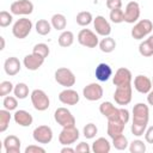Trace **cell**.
Listing matches in <instances>:
<instances>
[{
  "instance_id": "1",
  "label": "cell",
  "mask_w": 153,
  "mask_h": 153,
  "mask_svg": "<svg viewBox=\"0 0 153 153\" xmlns=\"http://www.w3.org/2000/svg\"><path fill=\"white\" fill-rule=\"evenodd\" d=\"M55 80L61 86L69 88V87L74 86V84H75V75L71 69H68L66 67H61L55 71Z\"/></svg>"
},
{
  "instance_id": "2",
  "label": "cell",
  "mask_w": 153,
  "mask_h": 153,
  "mask_svg": "<svg viewBox=\"0 0 153 153\" xmlns=\"http://www.w3.org/2000/svg\"><path fill=\"white\" fill-rule=\"evenodd\" d=\"M31 29H32L31 20L27 19V18H20V19H18L13 24L12 33H13V36L16 38L23 39V38H25V37L29 36V33L31 32Z\"/></svg>"
},
{
  "instance_id": "3",
  "label": "cell",
  "mask_w": 153,
  "mask_h": 153,
  "mask_svg": "<svg viewBox=\"0 0 153 153\" xmlns=\"http://www.w3.org/2000/svg\"><path fill=\"white\" fill-rule=\"evenodd\" d=\"M31 103L33 105V108L37 111H44L49 108L50 105V100L48 94L43 91V90H33L31 92Z\"/></svg>"
},
{
  "instance_id": "4",
  "label": "cell",
  "mask_w": 153,
  "mask_h": 153,
  "mask_svg": "<svg viewBox=\"0 0 153 153\" xmlns=\"http://www.w3.org/2000/svg\"><path fill=\"white\" fill-rule=\"evenodd\" d=\"M149 120V109L145 103H137L133 108V123L147 126Z\"/></svg>"
},
{
  "instance_id": "5",
  "label": "cell",
  "mask_w": 153,
  "mask_h": 153,
  "mask_svg": "<svg viewBox=\"0 0 153 153\" xmlns=\"http://www.w3.org/2000/svg\"><path fill=\"white\" fill-rule=\"evenodd\" d=\"M152 30H153L152 22L149 19H141L140 22H137L134 25V27L131 29L130 35L134 39H142L143 37L149 35Z\"/></svg>"
},
{
  "instance_id": "6",
  "label": "cell",
  "mask_w": 153,
  "mask_h": 153,
  "mask_svg": "<svg viewBox=\"0 0 153 153\" xmlns=\"http://www.w3.org/2000/svg\"><path fill=\"white\" fill-rule=\"evenodd\" d=\"M54 118L61 127H72L75 126V117L67 108H57L54 112Z\"/></svg>"
},
{
  "instance_id": "7",
  "label": "cell",
  "mask_w": 153,
  "mask_h": 153,
  "mask_svg": "<svg viewBox=\"0 0 153 153\" xmlns=\"http://www.w3.org/2000/svg\"><path fill=\"white\" fill-rule=\"evenodd\" d=\"M78 42L86 48H96L99 44L98 36L90 29H82L78 33Z\"/></svg>"
},
{
  "instance_id": "8",
  "label": "cell",
  "mask_w": 153,
  "mask_h": 153,
  "mask_svg": "<svg viewBox=\"0 0 153 153\" xmlns=\"http://www.w3.org/2000/svg\"><path fill=\"white\" fill-rule=\"evenodd\" d=\"M131 85H123V86H117L114 93V99L118 105H127L131 100Z\"/></svg>"
},
{
  "instance_id": "9",
  "label": "cell",
  "mask_w": 153,
  "mask_h": 153,
  "mask_svg": "<svg viewBox=\"0 0 153 153\" xmlns=\"http://www.w3.org/2000/svg\"><path fill=\"white\" fill-rule=\"evenodd\" d=\"M79 139V130L75 128V126L72 127H63L59 135V142L63 146H69Z\"/></svg>"
},
{
  "instance_id": "10",
  "label": "cell",
  "mask_w": 153,
  "mask_h": 153,
  "mask_svg": "<svg viewBox=\"0 0 153 153\" xmlns=\"http://www.w3.org/2000/svg\"><path fill=\"white\" fill-rule=\"evenodd\" d=\"M10 11L16 16H27L33 11V4L30 0H17L11 4Z\"/></svg>"
},
{
  "instance_id": "11",
  "label": "cell",
  "mask_w": 153,
  "mask_h": 153,
  "mask_svg": "<svg viewBox=\"0 0 153 153\" xmlns=\"http://www.w3.org/2000/svg\"><path fill=\"white\" fill-rule=\"evenodd\" d=\"M32 136L36 142L45 145L53 140V130L49 126H38L33 129Z\"/></svg>"
},
{
  "instance_id": "12",
  "label": "cell",
  "mask_w": 153,
  "mask_h": 153,
  "mask_svg": "<svg viewBox=\"0 0 153 153\" xmlns=\"http://www.w3.org/2000/svg\"><path fill=\"white\" fill-rule=\"evenodd\" d=\"M82 96L90 102L99 100L103 97V87L97 82H91L84 87Z\"/></svg>"
},
{
  "instance_id": "13",
  "label": "cell",
  "mask_w": 153,
  "mask_h": 153,
  "mask_svg": "<svg viewBox=\"0 0 153 153\" xmlns=\"http://www.w3.org/2000/svg\"><path fill=\"white\" fill-rule=\"evenodd\" d=\"M131 79H133V75H131V72L128 69V68H124V67H121L116 71L115 75L112 76V82L114 85L117 87V86H123V85H129L131 84Z\"/></svg>"
},
{
  "instance_id": "14",
  "label": "cell",
  "mask_w": 153,
  "mask_h": 153,
  "mask_svg": "<svg viewBox=\"0 0 153 153\" xmlns=\"http://www.w3.org/2000/svg\"><path fill=\"white\" fill-rule=\"evenodd\" d=\"M124 127H126V123L120 118V116L114 117V118H109L108 120V128H106L108 135L111 139H114L115 136L123 134Z\"/></svg>"
},
{
  "instance_id": "15",
  "label": "cell",
  "mask_w": 153,
  "mask_h": 153,
  "mask_svg": "<svg viewBox=\"0 0 153 153\" xmlns=\"http://www.w3.org/2000/svg\"><path fill=\"white\" fill-rule=\"evenodd\" d=\"M140 18V6L136 1H130L126 6L124 11V22L128 24L135 23Z\"/></svg>"
},
{
  "instance_id": "16",
  "label": "cell",
  "mask_w": 153,
  "mask_h": 153,
  "mask_svg": "<svg viewBox=\"0 0 153 153\" xmlns=\"http://www.w3.org/2000/svg\"><path fill=\"white\" fill-rule=\"evenodd\" d=\"M93 26H94L97 35H99V36L106 37L111 33V26H110L109 22L103 16H97L93 19Z\"/></svg>"
},
{
  "instance_id": "17",
  "label": "cell",
  "mask_w": 153,
  "mask_h": 153,
  "mask_svg": "<svg viewBox=\"0 0 153 153\" xmlns=\"http://www.w3.org/2000/svg\"><path fill=\"white\" fill-rule=\"evenodd\" d=\"M134 87H135V90L137 91V92H140V93H142V94H146V93H148L151 90H152V80L148 78V76H146V75H142V74H140V75H136L135 76V79H134Z\"/></svg>"
},
{
  "instance_id": "18",
  "label": "cell",
  "mask_w": 153,
  "mask_h": 153,
  "mask_svg": "<svg viewBox=\"0 0 153 153\" xmlns=\"http://www.w3.org/2000/svg\"><path fill=\"white\" fill-rule=\"evenodd\" d=\"M79 99L80 97L78 92L72 88H66L59 93V100L66 105H75L76 103H79Z\"/></svg>"
},
{
  "instance_id": "19",
  "label": "cell",
  "mask_w": 153,
  "mask_h": 153,
  "mask_svg": "<svg viewBox=\"0 0 153 153\" xmlns=\"http://www.w3.org/2000/svg\"><path fill=\"white\" fill-rule=\"evenodd\" d=\"M44 60H45V59H43L42 56H39V55L32 53V54H29V55H26V56L24 57L23 63H24V66L26 67V69H29V71H37V69L43 65Z\"/></svg>"
},
{
  "instance_id": "20",
  "label": "cell",
  "mask_w": 153,
  "mask_h": 153,
  "mask_svg": "<svg viewBox=\"0 0 153 153\" xmlns=\"http://www.w3.org/2000/svg\"><path fill=\"white\" fill-rule=\"evenodd\" d=\"M20 145V140L16 135H7L4 140V148L6 153H19Z\"/></svg>"
},
{
  "instance_id": "21",
  "label": "cell",
  "mask_w": 153,
  "mask_h": 153,
  "mask_svg": "<svg viewBox=\"0 0 153 153\" xmlns=\"http://www.w3.org/2000/svg\"><path fill=\"white\" fill-rule=\"evenodd\" d=\"M20 68H22L20 67V61L17 57H14V56H11V57L6 59V61L4 63L5 73L7 75H10V76H13V75L18 74L19 71H20Z\"/></svg>"
},
{
  "instance_id": "22",
  "label": "cell",
  "mask_w": 153,
  "mask_h": 153,
  "mask_svg": "<svg viewBox=\"0 0 153 153\" xmlns=\"http://www.w3.org/2000/svg\"><path fill=\"white\" fill-rule=\"evenodd\" d=\"M13 118H14V122L20 127H30L33 121L32 115L26 110H17L13 115Z\"/></svg>"
},
{
  "instance_id": "23",
  "label": "cell",
  "mask_w": 153,
  "mask_h": 153,
  "mask_svg": "<svg viewBox=\"0 0 153 153\" xmlns=\"http://www.w3.org/2000/svg\"><path fill=\"white\" fill-rule=\"evenodd\" d=\"M94 75L99 81H108L112 75V68L108 63H99L94 69Z\"/></svg>"
},
{
  "instance_id": "24",
  "label": "cell",
  "mask_w": 153,
  "mask_h": 153,
  "mask_svg": "<svg viewBox=\"0 0 153 153\" xmlns=\"http://www.w3.org/2000/svg\"><path fill=\"white\" fill-rule=\"evenodd\" d=\"M99 111H100V114H102L104 117H106L108 120L118 116V108H116V106H115L112 103H110V102H103V103L99 105Z\"/></svg>"
},
{
  "instance_id": "25",
  "label": "cell",
  "mask_w": 153,
  "mask_h": 153,
  "mask_svg": "<svg viewBox=\"0 0 153 153\" xmlns=\"http://www.w3.org/2000/svg\"><path fill=\"white\" fill-rule=\"evenodd\" d=\"M91 149L93 153H109L111 149V145L105 137H98L92 143Z\"/></svg>"
},
{
  "instance_id": "26",
  "label": "cell",
  "mask_w": 153,
  "mask_h": 153,
  "mask_svg": "<svg viewBox=\"0 0 153 153\" xmlns=\"http://www.w3.org/2000/svg\"><path fill=\"white\" fill-rule=\"evenodd\" d=\"M51 26L55 29V30H59V31H62L66 29V25H67V19L63 14L61 13H56L51 17Z\"/></svg>"
},
{
  "instance_id": "27",
  "label": "cell",
  "mask_w": 153,
  "mask_h": 153,
  "mask_svg": "<svg viewBox=\"0 0 153 153\" xmlns=\"http://www.w3.org/2000/svg\"><path fill=\"white\" fill-rule=\"evenodd\" d=\"M99 48H100V50L103 53H106V54L112 53L115 50V48H116V42H115V39L112 37L106 36L99 42Z\"/></svg>"
},
{
  "instance_id": "28",
  "label": "cell",
  "mask_w": 153,
  "mask_h": 153,
  "mask_svg": "<svg viewBox=\"0 0 153 153\" xmlns=\"http://www.w3.org/2000/svg\"><path fill=\"white\" fill-rule=\"evenodd\" d=\"M74 42V35L72 31H63L60 36H59V45L60 47H63V48H67V47H71Z\"/></svg>"
},
{
  "instance_id": "29",
  "label": "cell",
  "mask_w": 153,
  "mask_h": 153,
  "mask_svg": "<svg viewBox=\"0 0 153 153\" xmlns=\"http://www.w3.org/2000/svg\"><path fill=\"white\" fill-rule=\"evenodd\" d=\"M35 27H36V32H37L38 35L45 36V35H48V33L50 32V30H51V23H49V22L45 20V19H39V20H37Z\"/></svg>"
},
{
  "instance_id": "30",
  "label": "cell",
  "mask_w": 153,
  "mask_h": 153,
  "mask_svg": "<svg viewBox=\"0 0 153 153\" xmlns=\"http://www.w3.org/2000/svg\"><path fill=\"white\" fill-rule=\"evenodd\" d=\"M13 93L18 99H25L29 96V86L25 82H18L13 88Z\"/></svg>"
},
{
  "instance_id": "31",
  "label": "cell",
  "mask_w": 153,
  "mask_h": 153,
  "mask_svg": "<svg viewBox=\"0 0 153 153\" xmlns=\"http://www.w3.org/2000/svg\"><path fill=\"white\" fill-rule=\"evenodd\" d=\"M75 20H76V24H78V25H80V26H87V25L91 24V22L93 20V17H92V14H91L90 12H87V11H81V12H79V13L76 14Z\"/></svg>"
},
{
  "instance_id": "32",
  "label": "cell",
  "mask_w": 153,
  "mask_h": 153,
  "mask_svg": "<svg viewBox=\"0 0 153 153\" xmlns=\"http://www.w3.org/2000/svg\"><path fill=\"white\" fill-rule=\"evenodd\" d=\"M112 146L118 151H124V149L128 148L129 143H128L127 137L123 134H120V135H117L112 139Z\"/></svg>"
},
{
  "instance_id": "33",
  "label": "cell",
  "mask_w": 153,
  "mask_h": 153,
  "mask_svg": "<svg viewBox=\"0 0 153 153\" xmlns=\"http://www.w3.org/2000/svg\"><path fill=\"white\" fill-rule=\"evenodd\" d=\"M10 121H11L10 110H6V109L0 110V131H1V133L6 131V129L8 128Z\"/></svg>"
},
{
  "instance_id": "34",
  "label": "cell",
  "mask_w": 153,
  "mask_h": 153,
  "mask_svg": "<svg viewBox=\"0 0 153 153\" xmlns=\"http://www.w3.org/2000/svg\"><path fill=\"white\" fill-rule=\"evenodd\" d=\"M129 152L130 153H145L146 152V145L141 140H134L129 145Z\"/></svg>"
},
{
  "instance_id": "35",
  "label": "cell",
  "mask_w": 153,
  "mask_h": 153,
  "mask_svg": "<svg viewBox=\"0 0 153 153\" xmlns=\"http://www.w3.org/2000/svg\"><path fill=\"white\" fill-rule=\"evenodd\" d=\"M32 53H33V54H37V55H39V56H42L43 59H45V57H48L50 50H49V47H48L45 43H38V44H36V45L33 47Z\"/></svg>"
},
{
  "instance_id": "36",
  "label": "cell",
  "mask_w": 153,
  "mask_h": 153,
  "mask_svg": "<svg viewBox=\"0 0 153 153\" xmlns=\"http://www.w3.org/2000/svg\"><path fill=\"white\" fill-rule=\"evenodd\" d=\"M110 20L115 24H120L122 22H124V12L121 8H116V10H111L110 11Z\"/></svg>"
},
{
  "instance_id": "37",
  "label": "cell",
  "mask_w": 153,
  "mask_h": 153,
  "mask_svg": "<svg viewBox=\"0 0 153 153\" xmlns=\"http://www.w3.org/2000/svg\"><path fill=\"white\" fill-rule=\"evenodd\" d=\"M17 97H12V96H6L4 98V102H2V105L6 110H16L17 106H18V102H17Z\"/></svg>"
},
{
  "instance_id": "38",
  "label": "cell",
  "mask_w": 153,
  "mask_h": 153,
  "mask_svg": "<svg viewBox=\"0 0 153 153\" xmlns=\"http://www.w3.org/2000/svg\"><path fill=\"white\" fill-rule=\"evenodd\" d=\"M97 133H98V129L94 123H87L82 129V134L86 139H93L97 135Z\"/></svg>"
},
{
  "instance_id": "39",
  "label": "cell",
  "mask_w": 153,
  "mask_h": 153,
  "mask_svg": "<svg viewBox=\"0 0 153 153\" xmlns=\"http://www.w3.org/2000/svg\"><path fill=\"white\" fill-rule=\"evenodd\" d=\"M139 53L142 56H145V57L153 56V48L149 45V43L147 42V39L140 43V45H139Z\"/></svg>"
},
{
  "instance_id": "40",
  "label": "cell",
  "mask_w": 153,
  "mask_h": 153,
  "mask_svg": "<svg viewBox=\"0 0 153 153\" xmlns=\"http://www.w3.org/2000/svg\"><path fill=\"white\" fill-rule=\"evenodd\" d=\"M13 84L8 80H5V81H1L0 82V96L1 97H6L7 94H10L12 91H13Z\"/></svg>"
},
{
  "instance_id": "41",
  "label": "cell",
  "mask_w": 153,
  "mask_h": 153,
  "mask_svg": "<svg viewBox=\"0 0 153 153\" xmlns=\"http://www.w3.org/2000/svg\"><path fill=\"white\" fill-rule=\"evenodd\" d=\"M13 20V17L10 12L7 11H1L0 12V26L1 27H7Z\"/></svg>"
},
{
  "instance_id": "42",
  "label": "cell",
  "mask_w": 153,
  "mask_h": 153,
  "mask_svg": "<svg viewBox=\"0 0 153 153\" xmlns=\"http://www.w3.org/2000/svg\"><path fill=\"white\" fill-rule=\"evenodd\" d=\"M146 128H147V126H143V124H134V123H133L130 130H131V134H133V135H135V136H141V135L145 134Z\"/></svg>"
},
{
  "instance_id": "43",
  "label": "cell",
  "mask_w": 153,
  "mask_h": 153,
  "mask_svg": "<svg viewBox=\"0 0 153 153\" xmlns=\"http://www.w3.org/2000/svg\"><path fill=\"white\" fill-rule=\"evenodd\" d=\"M25 153H45V149L38 145H30L25 148Z\"/></svg>"
},
{
  "instance_id": "44",
  "label": "cell",
  "mask_w": 153,
  "mask_h": 153,
  "mask_svg": "<svg viewBox=\"0 0 153 153\" xmlns=\"http://www.w3.org/2000/svg\"><path fill=\"white\" fill-rule=\"evenodd\" d=\"M106 7L111 10L121 8L122 7V0H106Z\"/></svg>"
},
{
  "instance_id": "45",
  "label": "cell",
  "mask_w": 153,
  "mask_h": 153,
  "mask_svg": "<svg viewBox=\"0 0 153 153\" xmlns=\"http://www.w3.org/2000/svg\"><path fill=\"white\" fill-rule=\"evenodd\" d=\"M118 116H120V118L127 124L128 123V121H129V111L127 110V109H124V108H120L118 109Z\"/></svg>"
},
{
  "instance_id": "46",
  "label": "cell",
  "mask_w": 153,
  "mask_h": 153,
  "mask_svg": "<svg viewBox=\"0 0 153 153\" xmlns=\"http://www.w3.org/2000/svg\"><path fill=\"white\" fill-rule=\"evenodd\" d=\"M90 151H91V148H90L88 143H86V142H80L75 147V152H78V153H88Z\"/></svg>"
},
{
  "instance_id": "47",
  "label": "cell",
  "mask_w": 153,
  "mask_h": 153,
  "mask_svg": "<svg viewBox=\"0 0 153 153\" xmlns=\"http://www.w3.org/2000/svg\"><path fill=\"white\" fill-rule=\"evenodd\" d=\"M145 140L148 143H153V127H149L146 131H145Z\"/></svg>"
},
{
  "instance_id": "48",
  "label": "cell",
  "mask_w": 153,
  "mask_h": 153,
  "mask_svg": "<svg viewBox=\"0 0 153 153\" xmlns=\"http://www.w3.org/2000/svg\"><path fill=\"white\" fill-rule=\"evenodd\" d=\"M75 152V148H71L68 146H65L62 149H61V153H74Z\"/></svg>"
},
{
  "instance_id": "49",
  "label": "cell",
  "mask_w": 153,
  "mask_h": 153,
  "mask_svg": "<svg viewBox=\"0 0 153 153\" xmlns=\"http://www.w3.org/2000/svg\"><path fill=\"white\" fill-rule=\"evenodd\" d=\"M147 94H148V96H147V103H148L149 105H152V106H153V91L151 90Z\"/></svg>"
},
{
  "instance_id": "50",
  "label": "cell",
  "mask_w": 153,
  "mask_h": 153,
  "mask_svg": "<svg viewBox=\"0 0 153 153\" xmlns=\"http://www.w3.org/2000/svg\"><path fill=\"white\" fill-rule=\"evenodd\" d=\"M0 41H1V47H0V50H4V48H5V39H4V37H2V36L0 37Z\"/></svg>"
},
{
  "instance_id": "51",
  "label": "cell",
  "mask_w": 153,
  "mask_h": 153,
  "mask_svg": "<svg viewBox=\"0 0 153 153\" xmlns=\"http://www.w3.org/2000/svg\"><path fill=\"white\" fill-rule=\"evenodd\" d=\"M147 42H148V43H149V45L153 48V35H152V36H149V37L147 38Z\"/></svg>"
},
{
  "instance_id": "52",
  "label": "cell",
  "mask_w": 153,
  "mask_h": 153,
  "mask_svg": "<svg viewBox=\"0 0 153 153\" xmlns=\"http://www.w3.org/2000/svg\"><path fill=\"white\" fill-rule=\"evenodd\" d=\"M152 86H153V78H152Z\"/></svg>"
}]
</instances>
